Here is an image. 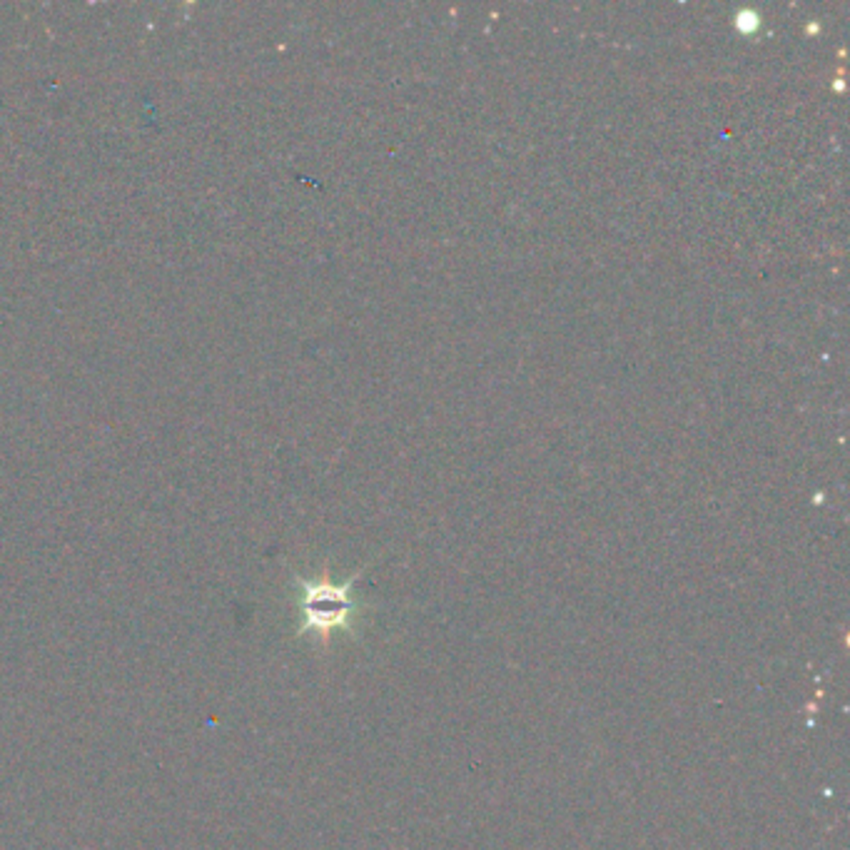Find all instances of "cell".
<instances>
[{"label":"cell","instance_id":"1","mask_svg":"<svg viewBox=\"0 0 850 850\" xmlns=\"http://www.w3.org/2000/svg\"><path fill=\"white\" fill-rule=\"evenodd\" d=\"M297 633L300 636H314L320 641H330L337 631H352L360 604L354 599V581H332L327 576L322 579H297Z\"/></svg>","mask_w":850,"mask_h":850},{"label":"cell","instance_id":"2","mask_svg":"<svg viewBox=\"0 0 850 850\" xmlns=\"http://www.w3.org/2000/svg\"><path fill=\"white\" fill-rule=\"evenodd\" d=\"M733 25H736V31L743 33V35H753V33L760 28V15L756 11H750V8H743V11L736 13Z\"/></svg>","mask_w":850,"mask_h":850}]
</instances>
